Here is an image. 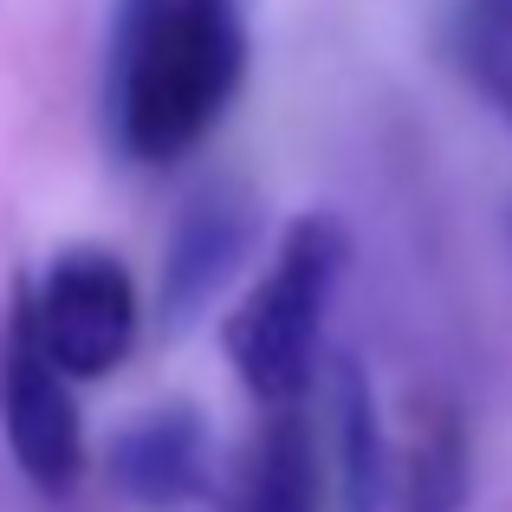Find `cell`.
<instances>
[{
	"mask_svg": "<svg viewBox=\"0 0 512 512\" xmlns=\"http://www.w3.org/2000/svg\"><path fill=\"white\" fill-rule=\"evenodd\" d=\"M247 85L240 0H111L104 124L137 169H169L221 130Z\"/></svg>",
	"mask_w": 512,
	"mask_h": 512,
	"instance_id": "1",
	"label": "cell"
},
{
	"mask_svg": "<svg viewBox=\"0 0 512 512\" xmlns=\"http://www.w3.org/2000/svg\"><path fill=\"white\" fill-rule=\"evenodd\" d=\"M214 512H325V454L305 402L260 409L253 435L214 487Z\"/></svg>",
	"mask_w": 512,
	"mask_h": 512,
	"instance_id": "8",
	"label": "cell"
},
{
	"mask_svg": "<svg viewBox=\"0 0 512 512\" xmlns=\"http://www.w3.org/2000/svg\"><path fill=\"white\" fill-rule=\"evenodd\" d=\"M448 59L487 111L512 124V0H461L448 20Z\"/></svg>",
	"mask_w": 512,
	"mask_h": 512,
	"instance_id": "9",
	"label": "cell"
},
{
	"mask_svg": "<svg viewBox=\"0 0 512 512\" xmlns=\"http://www.w3.org/2000/svg\"><path fill=\"white\" fill-rule=\"evenodd\" d=\"M20 299L33 312L39 344L52 350V363L72 383H98L137 350L143 299L130 266L111 247H59Z\"/></svg>",
	"mask_w": 512,
	"mask_h": 512,
	"instance_id": "4",
	"label": "cell"
},
{
	"mask_svg": "<svg viewBox=\"0 0 512 512\" xmlns=\"http://www.w3.org/2000/svg\"><path fill=\"white\" fill-rule=\"evenodd\" d=\"M253 247H260V195L240 182L195 188L182 201V214L169 221L163 266H156V318H163V331L195 325L227 292V279L247 266Z\"/></svg>",
	"mask_w": 512,
	"mask_h": 512,
	"instance_id": "6",
	"label": "cell"
},
{
	"mask_svg": "<svg viewBox=\"0 0 512 512\" xmlns=\"http://www.w3.org/2000/svg\"><path fill=\"white\" fill-rule=\"evenodd\" d=\"M0 435H7V454L26 474V487L46 493V500H65L85 480L78 383L39 344L26 299H13L7 325H0Z\"/></svg>",
	"mask_w": 512,
	"mask_h": 512,
	"instance_id": "5",
	"label": "cell"
},
{
	"mask_svg": "<svg viewBox=\"0 0 512 512\" xmlns=\"http://www.w3.org/2000/svg\"><path fill=\"white\" fill-rule=\"evenodd\" d=\"M111 480L130 506L143 512H188L221 487V461H214V435L195 409L169 402V409H143L111 435Z\"/></svg>",
	"mask_w": 512,
	"mask_h": 512,
	"instance_id": "7",
	"label": "cell"
},
{
	"mask_svg": "<svg viewBox=\"0 0 512 512\" xmlns=\"http://www.w3.org/2000/svg\"><path fill=\"white\" fill-rule=\"evenodd\" d=\"M331 396H338L344 512H467L474 448H467V422L454 409L415 415L409 428H389L357 357H338Z\"/></svg>",
	"mask_w": 512,
	"mask_h": 512,
	"instance_id": "3",
	"label": "cell"
},
{
	"mask_svg": "<svg viewBox=\"0 0 512 512\" xmlns=\"http://www.w3.org/2000/svg\"><path fill=\"white\" fill-rule=\"evenodd\" d=\"M350 273V227L331 208L286 221L253 292L227 312V363L260 409H299L325 363L331 305Z\"/></svg>",
	"mask_w": 512,
	"mask_h": 512,
	"instance_id": "2",
	"label": "cell"
}]
</instances>
